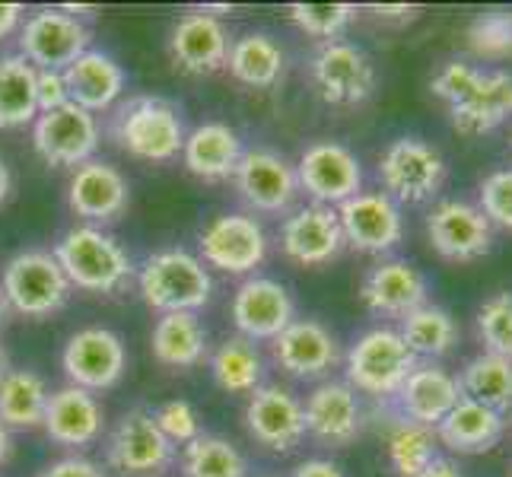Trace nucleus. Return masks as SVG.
Wrapping results in <instances>:
<instances>
[{
  "instance_id": "nucleus-1",
  "label": "nucleus",
  "mask_w": 512,
  "mask_h": 477,
  "mask_svg": "<svg viewBox=\"0 0 512 477\" xmlns=\"http://www.w3.org/2000/svg\"><path fill=\"white\" fill-rule=\"evenodd\" d=\"M55 258L70 287L86 293H118L134 274L128 252L99 226H74L55 245Z\"/></svg>"
},
{
  "instance_id": "nucleus-2",
  "label": "nucleus",
  "mask_w": 512,
  "mask_h": 477,
  "mask_svg": "<svg viewBox=\"0 0 512 477\" xmlns=\"http://www.w3.org/2000/svg\"><path fill=\"white\" fill-rule=\"evenodd\" d=\"M140 296L156 312H198L210 303L214 280L204 261L185 249H163L140 268Z\"/></svg>"
},
{
  "instance_id": "nucleus-3",
  "label": "nucleus",
  "mask_w": 512,
  "mask_h": 477,
  "mask_svg": "<svg viewBox=\"0 0 512 477\" xmlns=\"http://www.w3.org/2000/svg\"><path fill=\"white\" fill-rule=\"evenodd\" d=\"M70 280L58 264L55 252L26 249L13 255L0 271V296L7 309L26 318H48L70 299Z\"/></svg>"
},
{
  "instance_id": "nucleus-4",
  "label": "nucleus",
  "mask_w": 512,
  "mask_h": 477,
  "mask_svg": "<svg viewBox=\"0 0 512 477\" xmlns=\"http://www.w3.org/2000/svg\"><path fill=\"white\" fill-rule=\"evenodd\" d=\"M420 360L401 341L395 328H369L350 344L344 357L347 385L373 398H395Z\"/></svg>"
},
{
  "instance_id": "nucleus-5",
  "label": "nucleus",
  "mask_w": 512,
  "mask_h": 477,
  "mask_svg": "<svg viewBox=\"0 0 512 477\" xmlns=\"http://www.w3.org/2000/svg\"><path fill=\"white\" fill-rule=\"evenodd\" d=\"M112 131L121 150L147 159V163H169L185 147V125L179 109L160 96H137L128 105H121Z\"/></svg>"
},
{
  "instance_id": "nucleus-6",
  "label": "nucleus",
  "mask_w": 512,
  "mask_h": 477,
  "mask_svg": "<svg viewBox=\"0 0 512 477\" xmlns=\"http://www.w3.org/2000/svg\"><path fill=\"white\" fill-rule=\"evenodd\" d=\"M379 182L398 207L433 201L446 185V156L423 137H398L379 156Z\"/></svg>"
},
{
  "instance_id": "nucleus-7",
  "label": "nucleus",
  "mask_w": 512,
  "mask_h": 477,
  "mask_svg": "<svg viewBox=\"0 0 512 477\" xmlns=\"http://www.w3.org/2000/svg\"><path fill=\"white\" fill-rule=\"evenodd\" d=\"M299 191H306L312 204L341 207L363 191V166L353 150L338 140H315L296 163Z\"/></svg>"
},
{
  "instance_id": "nucleus-8",
  "label": "nucleus",
  "mask_w": 512,
  "mask_h": 477,
  "mask_svg": "<svg viewBox=\"0 0 512 477\" xmlns=\"http://www.w3.org/2000/svg\"><path fill=\"white\" fill-rule=\"evenodd\" d=\"M32 147L55 169H77L90 163L99 147L96 115L74 102L42 112L32 125Z\"/></svg>"
},
{
  "instance_id": "nucleus-9",
  "label": "nucleus",
  "mask_w": 512,
  "mask_h": 477,
  "mask_svg": "<svg viewBox=\"0 0 512 477\" xmlns=\"http://www.w3.org/2000/svg\"><path fill=\"white\" fill-rule=\"evenodd\" d=\"M309 77L328 105H360L376 93L373 61L350 42H322L312 55Z\"/></svg>"
},
{
  "instance_id": "nucleus-10",
  "label": "nucleus",
  "mask_w": 512,
  "mask_h": 477,
  "mask_svg": "<svg viewBox=\"0 0 512 477\" xmlns=\"http://www.w3.org/2000/svg\"><path fill=\"white\" fill-rule=\"evenodd\" d=\"M90 39V26L77 16L64 10H39L20 29V55L35 70H64L83 51H90Z\"/></svg>"
},
{
  "instance_id": "nucleus-11",
  "label": "nucleus",
  "mask_w": 512,
  "mask_h": 477,
  "mask_svg": "<svg viewBox=\"0 0 512 477\" xmlns=\"http://www.w3.org/2000/svg\"><path fill=\"white\" fill-rule=\"evenodd\" d=\"M61 366L70 385L86 388V392H105L121 382L128 369V350L121 338L109 328H80L70 334V341L61 353Z\"/></svg>"
},
{
  "instance_id": "nucleus-12",
  "label": "nucleus",
  "mask_w": 512,
  "mask_h": 477,
  "mask_svg": "<svg viewBox=\"0 0 512 477\" xmlns=\"http://www.w3.org/2000/svg\"><path fill=\"white\" fill-rule=\"evenodd\" d=\"M427 239L439 258L468 264L493 249V226L478 204L446 198L427 214Z\"/></svg>"
},
{
  "instance_id": "nucleus-13",
  "label": "nucleus",
  "mask_w": 512,
  "mask_h": 477,
  "mask_svg": "<svg viewBox=\"0 0 512 477\" xmlns=\"http://www.w3.org/2000/svg\"><path fill=\"white\" fill-rule=\"evenodd\" d=\"M201 261L223 274H252L268 255V236L255 217L223 214L214 217L198 236Z\"/></svg>"
},
{
  "instance_id": "nucleus-14",
  "label": "nucleus",
  "mask_w": 512,
  "mask_h": 477,
  "mask_svg": "<svg viewBox=\"0 0 512 477\" xmlns=\"http://www.w3.org/2000/svg\"><path fill=\"white\" fill-rule=\"evenodd\" d=\"M334 210H338L344 242L363 255L392 252L404 236L401 207L382 191H360L357 198L344 201Z\"/></svg>"
},
{
  "instance_id": "nucleus-15",
  "label": "nucleus",
  "mask_w": 512,
  "mask_h": 477,
  "mask_svg": "<svg viewBox=\"0 0 512 477\" xmlns=\"http://www.w3.org/2000/svg\"><path fill=\"white\" fill-rule=\"evenodd\" d=\"M245 430L264 449L290 452L306 439L303 401L280 385H261L245 404Z\"/></svg>"
},
{
  "instance_id": "nucleus-16",
  "label": "nucleus",
  "mask_w": 512,
  "mask_h": 477,
  "mask_svg": "<svg viewBox=\"0 0 512 477\" xmlns=\"http://www.w3.org/2000/svg\"><path fill=\"white\" fill-rule=\"evenodd\" d=\"M172 462V443L156 427V417L144 408H134L121 417L109 439V465L118 474L131 477H150L169 468Z\"/></svg>"
},
{
  "instance_id": "nucleus-17",
  "label": "nucleus",
  "mask_w": 512,
  "mask_h": 477,
  "mask_svg": "<svg viewBox=\"0 0 512 477\" xmlns=\"http://www.w3.org/2000/svg\"><path fill=\"white\" fill-rule=\"evenodd\" d=\"M344 233L338 223V210L322 204H306L290 214L280 226V249L293 264L322 268L344 252Z\"/></svg>"
},
{
  "instance_id": "nucleus-18",
  "label": "nucleus",
  "mask_w": 512,
  "mask_h": 477,
  "mask_svg": "<svg viewBox=\"0 0 512 477\" xmlns=\"http://www.w3.org/2000/svg\"><path fill=\"white\" fill-rule=\"evenodd\" d=\"M236 188L242 201L261 214H284L299 194L296 166L274 150H249L236 166Z\"/></svg>"
},
{
  "instance_id": "nucleus-19",
  "label": "nucleus",
  "mask_w": 512,
  "mask_h": 477,
  "mask_svg": "<svg viewBox=\"0 0 512 477\" xmlns=\"http://www.w3.org/2000/svg\"><path fill=\"white\" fill-rule=\"evenodd\" d=\"M229 312H233V325L242 331L245 341H274L296 318L290 290L271 277L242 280Z\"/></svg>"
},
{
  "instance_id": "nucleus-20",
  "label": "nucleus",
  "mask_w": 512,
  "mask_h": 477,
  "mask_svg": "<svg viewBox=\"0 0 512 477\" xmlns=\"http://www.w3.org/2000/svg\"><path fill=\"white\" fill-rule=\"evenodd\" d=\"M131 204V185L115 166L90 159L74 169L67 182V207L77 217L93 223H112L128 210Z\"/></svg>"
},
{
  "instance_id": "nucleus-21",
  "label": "nucleus",
  "mask_w": 512,
  "mask_h": 477,
  "mask_svg": "<svg viewBox=\"0 0 512 477\" xmlns=\"http://www.w3.org/2000/svg\"><path fill=\"white\" fill-rule=\"evenodd\" d=\"M169 55L185 74H194V77L217 74L220 67H226L229 32L217 16L207 13L204 7L191 10V13L179 16V23L172 26Z\"/></svg>"
},
{
  "instance_id": "nucleus-22",
  "label": "nucleus",
  "mask_w": 512,
  "mask_h": 477,
  "mask_svg": "<svg viewBox=\"0 0 512 477\" xmlns=\"http://www.w3.org/2000/svg\"><path fill=\"white\" fill-rule=\"evenodd\" d=\"M430 296V280L411 261H382L363 274L360 299L373 315L404 318Z\"/></svg>"
},
{
  "instance_id": "nucleus-23",
  "label": "nucleus",
  "mask_w": 512,
  "mask_h": 477,
  "mask_svg": "<svg viewBox=\"0 0 512 477\" xmlns=\"http://www.w3.org/2000/svg\"><path fill=\"white\" fill-rule=\"evenodd\" d=\"M458 401H462V385L449 369L439 363H417L395 392V411L401 420L436 430Z\"/></svg>"
},
{
  "instance_id": "nucleus-24",
  "label": "nucleus",
  "mask_w": 512,
  "mask_h": 477,
  "mask_svg": "<svg viewBox=\"0 0 512 477\" xmlns=\"http://www.w3.org/2000/svg\"><path fill=\"white\" fill-rule=\"evenodd\" d=\"M341 360V350L334 334L315 322V318H293V322L274 338V363L287 376L296 379H319L331 373Z\"/></svg>"
},
{
  "instance_id": "nucleus-25",
  "label": "nucleus",
  "mask_w": 512,
  "mask_h": 477,
  "mask_svg": "<svg viewBox=\"0 0 512 477\" xmlns=\"http://www.w3.org/2000/svg\"><path fill=\"white\" fill-rule=\"evenodd\" d=\"M303 417H306V433L334 449L353 443L363 430L360 398L347 382L315 385L303 404Z\"/></svg>"
},
{
  "instance_id": "nucleus-26",
  "label": "nucleus",
  "mask_w": 512,
  "mask_h": 477,
  "mask_svg": "<svg viewBox=\"0 0 512 477\" xmlns=\"http://www.w3.org/2000/svg\"><path fill=\"white\" fill-rule=\"evenodd\" d=\"M102 420H105L102 404L96 401L93 392H86V388H77V385H64L58 392L48 395L42 427L51 443L80 449V446L96 443L102 433Z\"/></svg>"
},
{
  "instance_id": "nucleus-27",
  "label": "nucleus",
  "mask_w": 512,
  "mask_h": 477,
  "mask_svg": "<svg viewBox=\"0 0 512 477\" xmlns=\"http://www.w3.org/2000/svg\"><path fill=\"white\" fill-rule=\"evenodd\" d=\"M452 128L465 137H481L497 131L503 121L512 118V74L506 70H484L478 86L462 99L449 105Z\"/></svg>"
},
{
  "instance_id": "nucleus-28",
  "label": "nucleus",
  "mask_w": 512,
  "mask_h": 477,
  "mask_svg": "<svg viewBox=\"0 0 512 477\" xmlns=\"http://www.w3.org/2000/svg\"><path fill=\"white\" fill-rule=\"evenodd\" d=\"M61 74L67 86V99L93 115L105 112L125 93V70H121V64L112 55H105V51H93V48L83 51Z\"/></svg>"
},
{
  "instance_id": "nucleus-29",
  "label": "nucleus",
  "mask_w": 512,
  "mask_h": 477,
  "mask_svg": "<svg viewBox=\"0 0 512 477\" xmlns=\"http://www.w3.org/2000/svg\"><path fill=\"white\" fill-rule=\"evenodd\" d=\"M239 159H242V140L223 121H204L191 134H185L182 163L194 179L204 182L233 179Z\"/></svg>"
},
{
  "instance_id": "nucleus-30",
  "label": "nucleus",
  "mask_w": 512,
  "mask_h": 477,
  "mask_svg": "<svg viewBox=\"0 0 512 477\" xmlns=\"http://www.w3.org/2000/svg\"><path fill=\"white\" fill-rule=\"evenodd\" d=\"M506 433V417L484 408V404L462 398L436 427V439L452 452L481 455L490 452Z\"/></svg>"
},
{
  "instance_id": "nucleus-31",
  "label": "nucleus",
  "mask_w": 512,
  "mask_h": 477,
  "mask_svg": "<svg viewBox=\"0 0 512 477\" xmlns=\"http://www.w3.org/2000/svg\"><path fill=\"white\" fill-rule=\"evenodd\" d=\"M150 350L156 363L169 369H191L207 357V328L194 312H166L153 325Z\"/></svg>"
},
{
  "instance_id": "nucleus-32",
  "label": "nucleus",
  "mask_w": 512,
  "mask_h": 477,
  "mask_svg": "<svg viewBox=\"0 0 512 477\" xmlns=\"http://www.w3.org/2000/svg\"><path fill=\"white\" fill-rule=\"evenodd\" d=\"M226 67L239 83L252 86V90H271V86L284 77L287 55L271 35L245 32L233 45H229Z\"/></svg>"
},
{
  "instance_id": "nucleus-33",
  "label": "nucleus",
  "mask_w": 512,
  "mask_h": 477,
  "mask_svg": "<svg viewBox=\"0 0 512 477\" xmlns=\"http://www.w3.org/2000/svg\"><path fill=\"white\" fill-rule=\"evenodd\" d=\"M395 331L401 334V341L408 344V350L417 360H430V363L452 353L458 344L455 318L443 306H433V303H423L420 309L408 312Z\"/></svg>"
},
{
  "instance_id": "nucleus-34",
  "label": "nucleus",
  "mask_w": 512,
  "mask_h": 477,
  "mask_svg": "<svg viewBox=\"0 0 512 477\" xmlns=\"http://www.w3.org/2000/svg\"><path fill=\"white\" fill-rule=\"evenodd\" d=\"M35 70L23 55H0V131L26 128L39 118Z\"/></svg>"
},
{
  "instance_id": "nucleus-35",
  "label": "nucleus",
  "mask_w": 512,
  "mask_h": 477,
  "mask_svg": "<svg viewBox=\"0 0 512 477\" xmlns=\"http://www.w3.org/2000/svg\"><path fill=\"white\" fill-rule=\"evenodd\" d=\"M48 404V385L32 369H7L0 379V423L10 430H32L42 427Z\"/></svg>"
},
{
  "instance_id": "nucleus-36",
  "label": "nucleus",
  "mask_w": 512,
  "mask_h": 477,
  "mask_svg": "<svg viewBox=\"0 0 512 477\" xmlns=\"http://www.w3.org/2000/svg\"><path fill=\"white\" fill-rule=\"evenodd\" d=\"M458 385H462V398L478 401L503 417L512 411V360L506 357L478 353V357L465 363Z\"/></svg>"
},
{
  "instance_id": "nucleus-37",
  "label": "nucleus",
  "mask_w": 512,
  "mask_h": 477,
  "mask_svg": "<svg viewBox=\"0 0 512 477\" xmlns=\"http://www.w3.org/2000/svg\"><path fill=\"white\" fill-rule=\"evenodd\" d=\"M210 373L214 382L229 395H252L255 388H261L264 379V363L261 353L255 350L252 341L245 338H226L214 357H210Z\"/></svg>"
},
{
  "instance_id": "nucleus-38",
  "label": "nucleus",
  "mask_w": 512,
  "mask_h": 477,
  "mask_svg": "<svg viewBox=\"0 0 512 477\" xmlns=\"http://www.w3.org/2000/svg\"><path fill=\"white\" fill-rule=\"evenodd\" d=\"M436 458H439L436 430L395 417V427L388 433V462H392L398 477H417L423 468H430Z\"/></svg>"
},
{
  "instance_id": "nucleus-39",
  "label": "nucleus",
  "mask_w": 512,
  "mask_h": 477,
  "mask_svg": "<svg viewBox=\"0 0 512 477\" xmlns=\"http://www.w3.org/2000/svg\"><path fill=\"white\" fill-rule=\"evenodd\" d=\"M185 477H245L242 452L223 436H198L182 452Z\"/></svg>"
},
{
  "instance_id": "nucleus-40",
  "label": "nucleus",
  "mask_w": 512,
  "mask_h": 477,
  "mask_svg": "<svg viewBox=\"0 0 512 477\" xmlns=\"http://www.w3.org/2000/svg\"><path fill=\"white\" fill-rule=\"evenodd\" d=\"M474 331L484 344V353H497V357L512 360V293L500 290L478 306L474 315Z\"/></svg>"
},
{
  "instance_id": "nucleus-41",
  "label": "nucleus",
  "mask_w": 512,
  "mask_h": 477,
  "mask_svg": "<svg viewBox=\"0 0 512 477\" xmlns=\"http://www.w3.org/2000/svg\"><path fill=\"white\" fill-rule=\"evenodd\" d=\"M290 20L312 39L322 42H341L347 26L357 20V7L353 4H293Z\"/></svg>"
},
{
  "instance_id": "nucleus-42",
  "label": "nucleus",
  "mask_w": 512,
  "mask_h": 477,
  "mask_svg": "<svg viewBox=\"0 0 512 477\" xmlns=\"http://www.w3.org/2000/svg\"><path fill=\"white\" fill-rule=\"evenodd\" d=\"M468 48L478 58L500 61L512 55V13L506 10H487L474 16L468 26Z\"/></svg>"
},
{
  "instance_id": "nucleus-43",
  "label": "nucleus",
  "mask_w": 512,
  "mask_h": 477,
  "mask_svg": "<svg viewBox=\"0 0 512 477\" xmlns=\"http://www.w3.org/2000/svg\"><path fill=\"white\" fill-rule=\"evenodd\" d=\"M478 207L493 229L512 233V169H497L481 182Z\"/></svg>"
},
{
  "instance_id": "nucleus-44",
  "label": "nucleus",
  "mask_w": 512,
  "mask_h": 477,
  "mask_svg": "<svg viewBox=\"0 0 512 477\" xmlns=\"http://www.w3.org/2000/svg\"><path fill=\"white\" fill-rule=\"evenodd\" d=\"M481 74L484 70L468 64V61H446L436 70V77L430 80V90H433V96L455 105V102H462L474 86H478Z\"/></svg>"
},
{
  "instance_id": "nucleus-45",
  "label": "nucleus",
  "mask_w": 512,
  "mask_h": 477,
  "mask_svg": "<svg viewBox=\"0 0 512 477\" xmlns=\"http://www.w3.org/2000/svg\"><path fill=\"white\" fill-rule=\"evenodd\" d=\"M156 417V427L163 430V436L169 439V443H194V439L201 436V420H198V411L191 408L188 401L182 398H175V401H166L160 404V411L153 414Z\"/></svg>"
},
{
  "instance_id": "nucleus-46",
  "label": "nucleus",
  "mask_w": 512,
  "mask_h": 477,
  "mask_svg": "<svg viewBox=\"0 0 512 477\" xmlns=\"http://www.w3.org/2000/svg\"><path fill=\"white\" fill-rule=\"evenodd\" d=\"M35 99H39V115L61 109V105L70 102L61 70H39V74H35Z\"/></svg>"
},
{
  "instance_id": "nucleus-47",
  "label": "nucleus",
  "mask_w": 512,
  "mask_h": 477,
  "mask_svg": "<svg viewBox=\"0 0 512 477\" xmlns=\"http://www.w3.org/2000/svg\"><path fill=\"white\" fill-rule=\"evenodd\" d=\"M39 477H105V471L83 455H67V458H58V462H51Z\"/></svg>"
},
{
  "instance_id": "nucleus-48",
  "label": "nucleus",
  "mask_w": 512,
  "mask_h": 477,
  "mask_svg": "<svg viewBox=\"0 0 512 477\" xmlns=\"http://www.w3.org/2000/svg\"><path fill=\"white\" fill-rule=\"evenodd\" d=\"M293 477H347V474L334 462H328V458H309V462H303L293 471Z\"/></svg>"
},
{
  "instance_id": "nucleus-49",
  "label": "nucleus",
  "mask_w": 512,
  "mask_h": 477,
  "mask_svg": "<svg viewBox=\"0 0 512 477\" xmlns=\"http://www.w3.org/2000/svg\"><path fill=\"white\" fill-rule=\"evenodd\" d=\"M23 20V7L20 4H0V42L20 29Z\"/></svg>"
},
{
  "instance_id": "nucleus-50",
  "label": "nucleus",
  "mask_w": 512,
  "mask_h": 477,
  "mask_svg": "<svg viewBox=\"0 0 512 477\" xmlns=\"http://www.w3.org/2000/svg\"><path fill=\"white\" fill-rule=\"evenodd\" d=\"M373 13L379 16V20L385 23H411L417 16V7H373Z\"/></svg>"
},
{
  "instance_id": "nucleus-51",
  "label": "nucleus",
  "mask_w": 512,
  "mask_h": 477,
  "mask_svg": "<svg viewBox=\"0 0 512 477\" xmlns=\"http://www.w3.org/2000/svg\"><path fill=\"white\" fill-rule=\"evenodd\" d=\"M417 477H465V474L455 462H449V458H436V462L430 468H423Z\"/></svg>"
},
{
  "instance_id": "nucleus-52",
  "label": "nucleus",
  "mask_w": 512,
  "mask_h": 477,
  "mask_svg": "<svg viewBox=\"0 0 512 477\" xmlns=\"http://www.w3.org/2000/svg\"><path fill=\"white\" fill-rule=\"evenodd\" d=\"M13 455V439H10V430L0 423V465H7Z\"/></svg>"
},
{
  "instance_id": "nucleus-53",
  "label": "nucleus",
  "mask_w": 512,
  "mask_h": 477,
  "mask_svg": "<svg viewBox=\"0 0 512 477\" xmlns=\"http://www.w3.org/2000/svg\"><path fill=\"white\" fill-rule=\"evenodd\" d=\"M10 188H13V179H10V169L7 163L0 159V204H4L10 198Z\"/></svg>"
},
{
  "instance_id": "nucleus-54",
  "label": "nucleus",
  "mask_w": 512,
  "mask_h": 477,
  "mask_svg": "<svg viewBox=\"0 0 512 477\" xmlns=\"http://www.w3.org/2000/svg\"><path fill=\"white\" fill-rule=\"evenodd\" d=\"M7 376V350H4V344H0V379Z\"/></svg>"
},
{
  "instance_id": "nucleus-55",
  "label": "nucleus",
  "mask_w": 512,
  "mask_h": 477,
  "mask_svg": "<svg viewBox=\"0 0 512 477\" xmlns=\"http://www.w3.org/2000/svg\"><path fill=\"white\" fill-rule=\"evenodd\" d=\"M7 322V303H4V296H0V328H4Z\"/></svg>"
}]
</instances>
